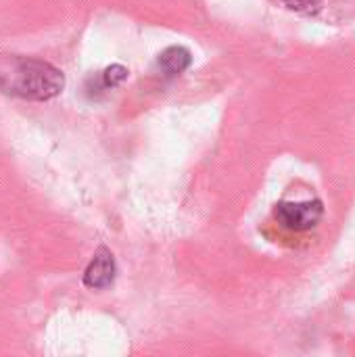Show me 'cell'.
Returning <instances> with one entry per match:
<instances>
[{
	"mask_svg": "<svg viewBox=\"0 0 355 357\" xmlns=\"http://www.w3.org/2000/svg\"><path fill=\"white\" fill-rule=\"evenodd\" d=\"M65 88V75L54 65L19 56L0 54V92L23 100H50Z\"/></svg>",
	"mask_w": 355,
	"mask_h": 357,
	"instance_id": "cell-1",
	"label": "cell"
},
{
	"mask_svg": "<svg viewBox=\"0 0 355 357\" xmlns=\"http://www.w3.org/2000/svg\"><path fill=\"white\" fill-rule=\"evenodd\" d=\"M190 65H192V54L184 46H167L159 54V67L167 77L184 73Z\"/></svg>",
	"mask_w": 355,
	"mask_h": 357,
	"instance_id": "cell-4",
	"label": "cell"
},
{
	"mask_svg": "<svg viewBox=\"0 0 355 357\" xmlns=\"http://www.w3.org/2000/svg\"><path fill=\"white\" fill-rule=\"evenodd\" d=\"M115 272H117V266H115L113 253L107 247H100L84 272V287L92 291H103L113 284Z\"/></svg>",
	"mask_w": 355,
	"mask_h": 357,
	"instance_id": "cell-3",
	"label": "cell"
},
{
	"mask_svg": "<svg viewBox=\"0 0 355 357\" xmlns=\"http://www.w3.org/2000/svg\"><path fill=\"white\" fill-rule=\"evenodd\" d=\"M276 222L293 232H308L312 228H316L322 218H324V205L322 201L314 199V201H282L276 205L274 211Z\"/></svg>",
	"mask_w": 355,
	"mask_h": 357,
	"instance_id": "cell-2",
	"label": "cell"
},
{
	"mask_svg": "<svg viewBox=\"0 0 355 357\" xmlns=\"http://www.w3.org/2000/svg\"><path fill=\"white\" fill-rule=\"evenodd\" d=\"M130 71L123 67V65H109L98 77H96V84H98V90H113L117 86H121L126 79H128Z\"/></svg>",
	"mask_w": 355,
	"mask_h": 357,
	"instance_id": "cell-5",
	"label": "cell"
},
{
	"mask_svg": "<svg viewBox=\"0 0 355 357\" xmlns=\"http://www.w3.org/2000/svg\"><path fill=\"white\" fill-rule=\"evenodd\" d=\"M285 2H287V6H291L293 10L308 13V15H312V13H316V10L320 8L316 0H285Z\"/></svg>",
	"mask_w": 355,
	"mask_h": 357,
	"instance_id": "cell-6",
	"label": "cell"
}]
</instances>
